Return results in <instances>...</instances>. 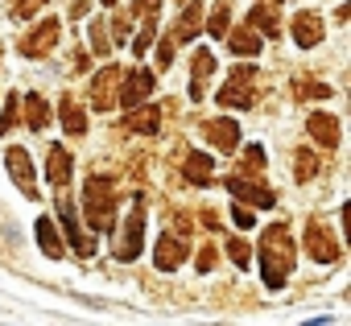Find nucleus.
Instances as JSON below:
<instances>
[{"mask_svg": "<svg viewBox=\"0 0 351 326\" xmlns=\"http://www.w3.org/2000/svg\"><path fill=\"white\" fill-rule=\"evenodd\" d=\"M91 38H95V42H91V50H95V54H108V38H104V25H99V21L91 25Z\"/></svg>", "mask_w": 351, "mask_h": 326, "instance_id": "obj_34", "label": "nucleus"}, {"mask_svg": "<svg viewBox=\"0 0 351 326\" xmlns=\"http://www.w3.org/2000/svg\"><path fill=\"white\" fill-rule=\"evenodd\" d=\"M157 9H161V0H136V5H132V13H136V17H145V21H153V17H157Z\"/></svg>", "mask_w": 351, "mask_h": 326, "instance_id": "obj_32", "label": "nucleus"}, {"mask_svg": "<svg viewBox=\"0 0 351 326\" xmlns=\"http://www.w3.org/2000/svg\"><path fill=\"white\" fill-rule=\"evenodd\" d=\"M120 124H124V132H145V136H153L157 124H161V112H157L153 103H136Z\"/></svg>", "mask_w": 351, "mask_h": 326, "instance_id": "obj_13", "label": "nucleus"}, {"mask_svg": "<svg viewBox=\"0 0 351 326\" xmlns=\"http://www.w3.org/2000/svg\"><path fill=\"white\" fill-rule=\"evenodd\" d=\"M83 215L95 231H112V178L108 174H91L83 186Z\"/></svg>", "mask_w": 351, "mask_h": 326, "instance_id": "obj_2", "label": "nucleus"}, {"mask_svg": "<svg viewBox=\"0 0 351 326\" xmlns=\"http://www.w3.org/2000/svg\"><path fill=\"white\" fill-rule=\"evenodd\" d=\"M306 128H310V136H314L322 149H335V145H339V120H335L330 112H314V116L306 120Z\"/></svg>", "mask_w": 351, "mask_h": 326, "instance_id": "obj_14", "label": "nucleus"}, {"mask_svg": "<svg viewBox=\"0 0 351 326\" xmlns=\"http://www.w3.org/2000/svg\"><path fill=\"white\" fill-rule=\"evenodd\" d=\"M186 178H191V182H199V186H207V182H211V157L191 153V157H186Z\"/></svg>", "mask_w": 351, "mask_h": 326, "instance_id": "obj_26", "label": "nucleus"}, {"mask_svg": "<svg viewBox=\"0 0 351 326\" xmlns=\"http://www.w3.org/2000/svg\"><path fill=\"white\" fill-rule=\"evenodd\" d=\"M42 5H46V0H17V5H13V17H17V21H29Z\"/></svg>", "mask_w": 351, "mask_h": 326, "instance_id": "obj_30", "label": "nucleus"}, {"mask_svg": "<svg viewBox=\"0 0 351 326\" xmlns=\"http://www.w3.org/2000/svg\"><path fill=\"white\" fill-rule=\"evenodd\" d=\"M261 5H269V9H277V5H285V0H261Z\"/></svg>", "mask_w": 351, "mask_h": 326, "instance_id": "obj_39", "label": "nucleus"}, {"mask_svg": "<svg viewBox=\"0 0 351 326\" xmlns=\"http://www.w3.org/2000/svg\"><path fill=\"white\" fill-rule=\"evenodd\" d=\"M182 260H186V244H182L178 236H157V244H153V264H157L161 273L178 268Z\"/></svg>", "mask_w": 351, "mask_h": 326, "instance_id": "obj_10", "label": "nucleus"}, {"mask_svg": "<svg viewBox=\"0 0 351 326\" xmlns=\"http://www.w3.org/2000/svg\"><path fill=\"white\" fill-rule=\"evenodd\" d=\"M298 95H314V99H326L330 87L326 83H310V79H298Z\"/></svg>", "mask_w": 351, "mask_h": 326, "instance_id": "obj_31", "label": "nucleus"}, {"mask_svg": "<svg viewBox=\"0 0 351 326\" xmlns=\"http://www.w3.org/2000/svg\"><path fill=\"white\" fill-rule=\"evenodd\" d=\"M58 215H62V231H66V240L75 244V252H79V256H91V252H95V240H91V236H83V227L75 223V207H71V203H62V207H58Z\"/></svg>", "mask_w": 351, "mask_h": 326, "instance_id": "obj_15", "label": "nucleus"}, {"mask_svg": "<svg viewBox=\"0 0 351 326\" xmlns=\"http://www.w3.org/2000/svg\"><path fill=\"white\" fill-rule=\"evenodd\" d=\"M306 252H310L318 264H335V260H339V244L330 240V231H326L318 219L306 223Z\"/></svg>", "mask_w": 351, "mask_h": 326, "instance_id": "obj_7", "label": "nucleus"}, {"mask_svg": "<svg viewBox=\"0 0 351 326\" xmlns=\"http://www.w3.org/2000/svg\"><path fill=\"white\" fill-rule=\"evenodd\" d=\"M104 5H116V0H104Z\"/></svg>", "mask_w": 351, "mask_h": 326, "instance_id": "obj_40", "label": "nucleus"}, {"mask_svg": "<svg viewBox=\"0 0 351 326\" xmlns=\"http://www.w3.org/2000/svg\"><path fill=\"white\" fill-rule=\"evenodd\" d=\"M153 95V71H124V83H120V99L116 103H128V108H136V103H145Z\"/></svg>", "mask_w": 351, "mask_h": 326, "instance_id": "obj_8", "label": "nucleus"}, {"mask_svg": "<svg viewBox=\"0 0 351 326\" xmlns=\"http://www.w3.org/2000/svg\"><path fill=\"white\" fill-rule=\"evenodd\" d=\"M228 256H232L240 268H248V264H252V248H248L244 240H228Z\"/></svg>", "mask_w": 351, "mask_h": 326, "instance_id": "obj_28", "label": "nucleus"}, {"mask_svg": "<svg viewBox=\"0 0 351 326\" xmlns=\"http://www.w3.org/2000/svg\"><path fill=\"white\" fill-rule=\"evenodd\" d=\"M141 244H145V207L136 203V207L128 211L124 231L116 236V260H136V256H141Z\"/></svg>", "mask_w": 351, "mask_h": 326, "instance_id": "obj_5", "label": "nucleus"}, {"mask_svg": "<svg viewBox=\"0 0 351 326\" xmlns=\"http://www.w3.org/2000/svg\"><path fill=\"white\" fill-rule=\"evenodd\" d=\"M248 25H252L256 34H265V38H277V34H281V21H277V13H273L269 5H252Z\"/></svg>", "mask_w": 351, "mask_h": 326, "instance_id": "obj_22", "label": "nucleus"}, {"mask_svg": "<svg viewBox=\"0 0 351 326\" xmlns=\"http://www.w3.org/2000/svg\"><path fill=\"white\" fill-rule=\"evenodd\" d=\"M25 120H29V128H34V132H42V128H46L50 108H46V99H42V95H25Z\"/></svg>", "mask_w": 351, "mask_h": 326, "instance_id": "obj_24", "label": "nucleus"}, {"mask_svg": "<svg viewBox=\"0 0 351 326\" xmlns=\"http://www.w3.org/2000/svg\"><path fill=\"white\" fill-rule=\"evenodd\" d=\"M34 231H38V244H42V252H46L50 260H58V256H62V240H58V227H54V219H50V215H42Z\"/></svg>", "mask_w": 351, "mask_h": 326, "instance_id": "obj_21", "label": "nucleus"}, {"mask_svg": "<svg viewBox=\"0 0 351 326\" xmlns=\"http://www.w3.org/2000/svg\"><path fill=\"white\" fill-rule=\"evenodd\" d=\"M199 17H203V5H186V13L178 17V29H173V38H178V42L199 38Z\"/></svg>", "mask_w": 351, "mask_h": 326, "instance_id": "obj_23", "label": "nucleus"}, {"mask_svg": "<svg viewBox=\"0 0 351 326\" xmlns=\"http://www.w3.org/2000/svg\"><path fill=\"white\" fill-rule=\"evenodd\" d=\"M244 170H248V174H261V170H265V149H261V145H252V149L244 153Z\"/></svg>", "mask_w": 351, "mask_h": 326, "instance_id": "obj_29", "label": "nucleus"}, {"mask_svg": "<svg viewBox=\"0 0 351 326\" xmlns=\"http://www.w3.org/2000/svg\"><path fill=\"white\" fill-rule=\"evenodd\" d=\"M58 34H62V25H58V17H46L34 34H25L21 42H17V50L25 54V58H42V54H50L54 46H58Z\"/></svg>", "mask_w": 351, "mask_h": 326, "instance_id": "obj_6", "label": "nucleus"}, {"mask_svg": "<svg viewBox=\"0 0 351 326\" xmlns=\"http://www.w3.org/2000/svg\"><path fill=\"white\" fill-rule=\"evenodd\" d=\"M5 166H9V174H13V182L29 195V199H38V190H34V161H29V153L21 149V145H13L9 153H5Z\"/></svg>", "mask_w": 351, "mask_h": 326, "instance_id": "obj_9", "label": "nucleus"}, {"mask_svg": "<svg viewBox=\"0 0 351 326\" xmlns=\"http://www.w3.org/2000/svg\"><path fill=\"white\" fill-rule=\"evenodd\" d=\"M169 62H173V38H165L157 46V66H169Z\"/></svg>", "mask_w": 351, "mask_h": 326, "instance_id": "obj_36", "label": "nucleus"}, {"mask_svg": "<svg viewBox=\"0 0 351 326\" xmlns=\"http://www.w3.org/2000/svg\"><path fill=\"white\" fill-rule=\"evenodd\" d=\"M293 42H298L302 50H314V46L322 42V17L310 13V9L298 13V17H293Z\"/></svg>", "mask_w": 351, "mask_h": 326, "instance_id": "obj_12", "label": "nucleus"}, {"mask_svg": "<svg viewBox=\"0 0 351 326\" xmlns=\"http://www.w3.org/2000/svg\"><path fill=\"white\" fill-rule=\"evenodd\" d=\"M314 174H318V157H314L310 149H298V153H293V178H298V182H310Z\"/></svg>", "mask_w": 351, "mask_h": 326, "instance_id": "obj_25", "label": "nucleus"}, {"mask_svg": "<svg viewBox=\"0 0 351 326\" xmlns=\"http://www.w3.org/2000/svg\"><path fill=\"white\" fill-rule=\"evenodd\" d=\"M215 75V58L211 50H199L195 54V83H191V99H203L207 95V79Z\"/></svg>", "mask_w": 351, "mask_h": 326, "instance_id": "obj_18", "label": "nucleus"}, {"mask_svg": "<svg viewBox=\"0 0 351 326\" xmlns=\"http://www.w3.org/2000/svg\"><path fill=\"white\" fill-rule=\"evenodd\" d=\"M199 268H203V273H211V268H215V248H203V256H199Z\"/></svg>", "mask_w": 351, "mask_h": 326, "instance_id": "obj_38", "label": "nucleus"}, {"mask_svg": "<svg viewBox=\"0 0 351 326\" xmlns=\"http://www.w3.org/2000/svg\"><path fill=\"white\" fill-rule=\"evenodd\" d=\"M232 215H236V223H240V227H244V231H248V227H252V223H256V219H252V211H248V207H236V211H232Z\"/></svg>", "mask_w": 351, "mask_h": 326, "instance_id": "obj_37", "label": "nucleus"}, {"mask_svg": "<svg viewBox=\"0 0 351 326\" xmlns=\"http://www.w3.org/2000/svg\"><path fill=\"white\" fill-rule=\"evenodd\" d=\"M46 178H50V186H66L71 182V153L62 149V145H50V157H46Z\"/></svg>", "mask_w": 351, "mask_h": 326, "instance_id": "obj_16", "label": "nucleus"}, {"mask_svg": "<svg viewBox=\"0 0 351 326\" xmlns=\"http://www.w3.org/2000/svg\"><path fill=\"white\" fill-rule=\"evenodd\" d=\"M228 25H232L228 5H215V13H211V21H207V34H211V38H223V34H228Z\"/></svg>", "mask_w": 351, "mask_h": 326, "instance_id": "obj_27", "label": "nucleus"}, {"mask_svg": "<svg viewBox=\"0 0 351 326\" xmlns=\"http://www.w3.org/2000/svg\"><path fill=\"white\" fill-rule=\"evenodd\" d=\"M58 116H62V128H66L71 136H83V132H87V116H83L79 99H71V95H66V99L58 103Z\"/></svg>", "mask_w": 351, "mask_h": 326, "instance_id": "obj_20", "label": "nucleus"}, {"mask_svg": "<svg viewBox=\"0 0 351 326\" xmlns=\"http://www.w3.org/2000/svg\"><path fill=\"white\" fill-rule=\"evenodd\" d=\"M120 83H124V71H120V66H104V71L91 79V108H95V112H112L116 99H120Z\"/></svg>", "mask_w": 351, "mask_h": 326, "instance_id": "obj_4", "label": "nucleus"}, {"mask_svg": "<svg viewBox=\"0 0 351 326\" xmlns=\"http://www.w3.org/2000/svg\"><path fill=\"white\" fill-rule=\"evenodd\" d=\"M289 273H293V244H289L285 223H273L261 236V277L269 289H285Z\"/></svg>", "mask_w": 351, "mask_h": 326, "instance_id": "obj_1", "label": "nucleus"}, {"mask_svg": "<svg viewBox=\"0 0 351 326\" xmlns=\"http://www.w3.org/2000/svg\"><path fill=\"white\" fill-rule=\"evenodd\" d=\"M149 42H153V21H145V29H141V38L132 42V50H136V54H145V50H149Z\"/></svg>", "mask_w": 351, "mask_h": 326, "instance_id": "obj_35", "label": "nucleus"}, {"mask_svg": "<svg viewBox=\"0 0 351 326\" xmlns=\"http://www.w3.org/2000/svg\"><path fill=\"white\" fill-rule=\"evenodd\" d=\"M17 103H21V99H17V95H9V103H5V116H0V136L9 132V124H13V116H17Z\"/></svg>", "mask_w": 351, "mask_h": 326, "instance_id": "obj_33", "label": "nucleus"}, {"mask_svg": "<svg viewBox=\"0 0 351 326\" xmlns=\"http://www.w3.org/2000/svg\"><path fill=\"white\" fill-rule=\"evenodd\" d=\"M223 38H228V46H232V54H244V58H248V54H252V58L261 54V34H256L252 25H244V29H236V34H223Z\"/></svg>", "mask_w": 351, "mask_h": 326, "instance_id": "obj_19", "label": "nucleus"}, {"mask_svg": "<svg viewBox=\"0 0 351 326\" xmlns=\"http://www.w3.org/2000/svg\"><path fill=\"white\" fill-rule=\"evenodd\" d=\"M223 186H228V190H232V195H236L240 203H252V207H265V211H269V207H277V199H273V190H265V186H256L252 178H228Z\"/></svg>", "mask_w": 351, "mask_h": 326, "instance_id": "obj_11", "label": "nucleus"}, {"mask_svg": "<svg viewBox=\"0 0 351 326\" xmlns=\"http://www.w3.org/2000/svg\"><path fill=\"white\" fill-rule=\"evenodd\" d=\"M207 140H211L219 153H232V149L240 145V128H236L232 120H211V124H207Z\"/></svg>", "mask_w": 351, "mask_h": 326, "instance_id": "obj_17", "label": "nucleus"}, {"mask_svg": "<svg viewBox=\"0 0 351 326\" xmlns=\"http://www.w3.org/2000/svg\"><path fill=\"white\" fill-rule=\"evenodd\" d=\"M219 103H223V108H252V103H256L252 66H236V71H232V79L219 87Z\"/></svg>", "mask_w": 351, "mask_h": 326, "instance_id": "obj_3", "label": "nucleus"}]
</instances>
